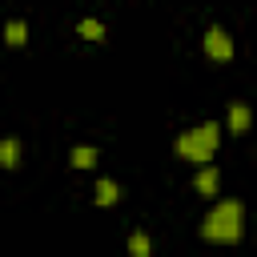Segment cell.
I'll return each instance as SVG.
<instances>
[{"label": "cell", "mask_w": 257, "mask_h": 257, "mask_svg": "<svg viewBox=\"0 0 257 257\" xmlns=\"http://www.w3.org/2000/svg\"><path fill=\"white\" fill-rule=\"evenodd\" d=\"M16 165H20V141L0 137V169H16Z\"/></svg>", "instance_id": "obj_10"}, {"label": "cell", "mask_w": 257, "mask_h": 257, "mask_svg": "<svg viewBox=\"0 0 257 257\" xmlns=\"http://www.w3.org/2000/svg\"><path fill=\"white\" fill-rule=\"evenodd\" d=\"M92 201H96L100 209L116 205V201H120V185H116L112 177H100V181H96V189H92Z\"/></svg>", "instance_id": "obj_6"}, {"label": "cell", "mask_w": 257, "mask_h": 257, "mask_svg": "<svg viewBox=\"0 0 257 257\" xmlns=\"http://www.w3.org/2000/svg\"><path fill=\"white\" fill-rule=\"evenodd\" d=\"M221 120H201L197 128H185L177 141H173V153L181 157V161H189L193 169H201V165H213V153H217V145H221Z\"/></svg>", "instance_id": "obj_2"}, {"label": "cell", "mask_w": 257, "mask_h": 257, "mask_svg": "<svg viewBox=\"0 0 257 257\" xmlns=\"http://www.w3.org/2000/svg\"><path fill=\"white\" fill-rule=\"evenodd\" d=\"M233 36L221 28V24H209V32H205V56L213 60V64H229L233 60Z\"/></svg>", "instance_id": "obj_3"}, {"label": "cell", "mask_w": 257, "mask_h": 257, "mask_svg": "<svg viewBox=\"0 0 257 257\" xmlns=\"http://www.w3.org/2000/svg\"><path fill=\"white\" fill-rule=\"evenodd\" d=\"M193 193L217 201V197H221V169H217V165H201V169L193 173Z\"/></svg>", "instance_id": "obj_4"}, {"label": "cell", "mask_w": 257, "mask_h": 257, "mask_svg": "<svg viewBox=\"0 0 257 257\" xmlns=\"http://www.w3.org/2000/svg\"><path fill=\"white\" fill-rule=\"evenodd\" d=\"M245 233V205L237 197H217L213 209L201 217V237L209 245H237Z\"/></svg>", "instance_id": "obj_1"}, {"label": "cell", "mask_w": 257, "mask_h": 257, "mask_svg": "<svg viewBox=\"0 0 257 257\" xmlns=\"http://www.w3.org/2000/svg\"><path fill=\"white\" fill-rule=\"evenodd\" d=\"M128 257H153V237L145 229H133L128 233Z\"/></svg>", "instance_id": "obj_9"}, {"label": "cell", "mask_w": 257, "mask_h": 257, "mask_svg": "<svg viewBox=\"0 0 257 257\" xmlns=\"http://www.w3.org/2000/svg\"><path fill=\"white\" fill-rule=\"evenodd\" d=\"M4 44L8 48H24L28 44V24L24 20H8L4 24Z\"/></svg>", "instance_id": "obj_8"}, {"label": "cell", "mask_w": 257, "mask_h": 257, "mask_svg": "<svg viewBox=\"0 0 257 257\" xmlns=\"http://www.w3.org/2000/svg\"><path fill=\"white\" fill-rule=\"evenodd\" d=\"M76 36H80V40H88V44H92V40L100 44V40H104V24H100V20H92V16H84V20L76 24Z\"/></svg>", "instance_id": "obj_11"}, {"label": "cell", "mask_w": 257, "mask_h": 257, "mask_svg": "<svg viewBox=\"0 0 257 257\" xmlns=\"http://www.w3.org/2000/svg\"><path fill=\"white\" fill-rule=\"evenodd\" d=\"M225 128H229L233 137H245V133L253 128V108H249L245 100H233L229 112H225Z\"/></svg>", "instance_id": "obj_5"}, {"label": "cell", "mask_w": 257, "mask_h": 257, "mask_svg": "<svg viewBox=\"0 0 257 257\" xmlns=\"http://www.w3.org/2000/svg\"><path fill=\"white\" fill-rule=\"evenodd\" d=\"M96 161H100V153H96V145H76L72 153H68V165L72 169H96Z\"/></svg>", "instance_id": "obj_7"}]
</instances>
